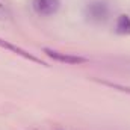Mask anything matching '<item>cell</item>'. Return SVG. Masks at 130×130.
<instances>
[{
	"label": "cell",
	"instance_id": "1",
	"mask_svg": "<svg viewBox=\"0 0 130 130\" xmlns=\"http://www.w3.org/2000/svg\"><path fill=\"white\" fill-rule=\"evenodd\" d=\"M85 14L91 21L101 23V21H106L109 17V6L103 0H92L86 5Z\"/></svg>",
	"mask_w": 130,
	"mask_h": 130
},
{
	"label": "cell",
	"instance_id": "2",
	"mask_svg": "<svg viewBox=\"0 0 130 130\" xmlns=\"http://www.w3.org/2000/svg\"><path fill=\"white\" fill-rule=\"evenodd\" d=\"M42 52H44L48 58H52L53 61H56V62H62V64L80 65V64H86V62H88V59L83 58V56L70 55V53H62V52H58V50H53V48H48V47H44Z\"/></svg>",
	"mask_w": 130,
	"mask_h": 130
},
{
	"label": "cell",
	"instance_id": "3",
	"mask_svg": "<svg viewBox=\"0 0 130 130\" xmlns=\"http://www.w3.org/2000/svg\"><path fill=\"white\" fill-rule=\"evenodd\" d=\"M61 8V0H32V9L41 17H50Z\"/></svg>",
	"mask_w": 130,
	"mask_h": 130
},
{
	"label": "cell",
	"instance_id": "4",
	"mask_svg": "<svg viewBox=\"0 0 130 130\" xmlns=\"http://www.w3.org/2000/svg\"><path fill=\"white\" fill-rule=\"evenodd\" d=\"M0 47H2V48L9 50V52H12V53H15V55H18V56H21V58H24V59H27V61H30V62H35V64L42 65V67H48V65H47V62L41 61L39 58L33 56L32 53L26 52L24 48H21V47H18V45L12 44V42H9V41H5V39H2V38H0Z\"/></svg>",
	"mask_w": 130,
	"mask_h": 130
},
{
	"label": "cell",
	"instance_id": "5",
	"mask_svg": "<svg viewBox=\"0 0 130 130\" xmlns=\"http://www.w3.org/2000/svg\"><path fill=\"white\" fill-rule=\"evenodd\" d=\"M117 32L120 35H130V17L127 14H121L117 18Z\"/></svg>",
	"mask_w": 130,
	"mask_h": 130
},
{
	"label": "cell",
	"instance_id": "6",
	"mask_svg": "<svg viewBox=\"0 0 130 130\" xmlns=\"http://www.w3.org/2000/svg\"><path fill=\"white\" fill-rule=\"evenodd\" d=\"M94 82H97L100 85H104L107 88H112V89H117V91L130 94V86H124V85H120V83H113V82H109V80H100V79H94Z\"/></svg>",
	"mask_w": 130,
	"mask_h": 130
},
{
	"label": "cell",
	"instance_id": "7",
	"mask_svg": "<svg viewBox=\"0 0 130 130\" xmlns=\"http://www.w3.org/2000/svg\"><path fill=\"white\" fill-rule=\"evenodd\" d=\"M2 11H3V8H2V5H0V14H2Z\"/></svg>",
	"mask_w": 130,
	"mask_h": 130
}]
</instances>
